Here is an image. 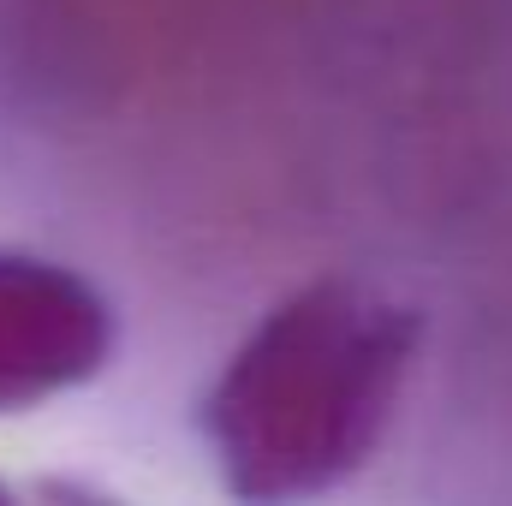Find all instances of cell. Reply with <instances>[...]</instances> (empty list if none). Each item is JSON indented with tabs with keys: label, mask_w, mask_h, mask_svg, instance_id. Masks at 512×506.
<instances>
[{
	"label": "cell",
	"mask_w": 512,
	"mask_h": 506,
	"mask_svg": "<svg viewBox=\"0 0 512 506\" xmlns=\"http://www.w3.org/2000/svg\"><path fill=\"white\" fill-rule=\"evenodd\" d=\"M108 346L114 310L84 274L30 251H0V411L90 381Z\"/></svg>",
	"instance_id": "7a4b0ae2"
},
{
	"label": "cell",
	"mask_w": 512,
	"mask_h": 506,
	"mask_svg": "<svg viewBox=\"0 0 512 506\" xmlns=\"http://www.w3.org/2000/svg\"><path fill=\"white\" fill-rule=\"evenodd\" d=\"M423 316L358 274L280 298L203 399V435L233 495L286 501L352 477L399 411Z\"/></svg>",
	"instance_id": "6da1fadb"
}]
</instances>
